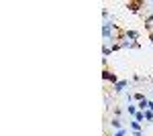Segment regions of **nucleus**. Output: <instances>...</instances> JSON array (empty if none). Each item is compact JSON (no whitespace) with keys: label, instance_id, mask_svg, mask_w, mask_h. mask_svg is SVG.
<instances>
[{"label":"nucleus","instance_id":"obj_12","mask_svg":"<svg viewBox=\"0 0 153 136\" xmlns=\"http://www.w3.org/2000/svg\"><path fill=\"white\" fill-rule=\"evenodd\" d=\"M110 136H127V128H123V130H117L114 134H110Z\"/></svg>","mask_w":153,"mask_h":136},{"label":"nucleus","instance_id":"obj_14","mask_svg":"<svg viewBox=\"0 0 153 136\" xmlns=\"http://www.w3.org/2000/svg\"><path fill=\"white\" fill-rule=\"evenodd\" d=\"M149 112H153V100H149V108H147Z\"/></svg>","mask_w":153,"mask_h":136},{"label":"nucleus","instance_id":"obj_15","mask_svg":"<svg viewBox=\"0 0 153 136\" xmlns=\"http://www.w3.org/2000/svg\"><path fill=\"white\" fill-rule=\"evenodd\" d=\"M133 136H145L143 132H133Z\"/></svg>","mask_w":153,"mask_h":136},{"label":"nucleus","instance_id":"obj_17","mask_svg":"<svg viewBox=\"0 0 153 136\" xmlns=\"http://www.w3.org/2000/svg\"><path fill=\"white\" fill-rule=\"evenodd\" d=\"M151 100H153V90H151Z\"/></svg>","mask_w":153,"mask_h":136},{"label":"nucleus","instance_id":"obj_11","mask_svg":"<svg viewBox=\"0 0 153 136\" xmlns=\"http://www.w3.org/2000/svg\"><path fill=\"white\" fill-rule=\"evenodd\" d=\"M135 120H137V122H143V120H145V114H143V112H137V114H135Z\"/></svg>","mask_w":153,"mask_h":136},{"label":"nucleus","instance_id":"obj_6","mask_svg":"<svg viewBox=\"0 0 153 136\" xmlns=\"http://www.w3.org/2000/svg\"><path fill=\"white\" fill-rule=\"evenodd\" d=\"M110 126H112L114 130H123V128H125V126H123V120H120V118H112V120H110Z\"/></svg>","mask_w":153,"mask_h":136},{"label":"nucleus","instance_id":"obj_13","mask_svg":"<svg viewBox=\"0 0 153 136\" xmlns=\"http://www.w3.org/2000/svg\"><path fill=\"white\" fill-rule=\"evenodd\" d=\"M110 51H112V49H110V47H108V45H104V49H102V53H104V55H108Z\"/></svg>","mask_w":153,"mask_h":136},{"label":"nucleus","instance_id":"obj_10","mask_svg":"<svg viewBox=\"0 0 153 136\" xmlns=\"http://www.w3.org/2000/svg\"><path fill=\"white\" fill-rule=\"evenodd\" d=\"M145 120H147V122H153V112H149V110H145Z\"/></svg>","mask_w":153,"mask_h":136},{"label":"nucleus","instance_id":"obj_7","mask_svg":"<svg viewBox=\"0 0 153 136\" xmlns=\"http://www.w3.org/2000/svg\"><path fill=\"white\" fill-rule=\"evenodd\" d=\"M125 37H127V39H131L133 43H137V39H139V33H137V31H125Z\"/></svg>","mask_w":153,"mask_h":136},{"label":"nucleus","instance_id":"obj_9","mask_svg":"<svg viewBox=\"0 0 153 136\" xmlns=\"http://www.w3.org/2000/svg\"><path fill=\"white\" fill-rule=\"evenodd\" d=\"M133 100H137V102H141V100H145V96H143L141 91H135V93H133Z\"/></svg>","mask_w":153,"mask_h":136},{"label":"nucleus","instance_id":"obj_1","mask_svg":"<svg viewBox=\"0 0 153 136\" xmlns=\"http://www.w3.org/2000/svg\"><path fill=\"white\" fill-rule=\"evenodd\" d=\"M117 29V24H112L110 21H104V24H102V37H104V41H112V31Z\"/></svg>","mask_w":153,"mask_h":136},{"label":"nucleus","instance_id":"obj_5","mask_svg":"<svg viewBox=\"0 0 153 136\" xmlns=\"http://www.w3.org/2000/svg\"><path fill=\"white\" fill-rule=\"evenodd\" d=\"M125 87H129V79H120L114 85V93H120V91H125Z\"/></svg>","mask_w":153,"mask_h":136},{"label":"nucleus","instance_id":"obj_16","mask_svg":"<svg viewBox=\"0 0 153 136\" xmlns=\"http://www.w3.org/2000/svg\"><path fill=\"white\" fill-rule=\"evenodd\" d=\"M149 41H151V45H153V31L149 33Z\"/></svg>","mask_w":153,"mask_h":136},{"label":"nucleus","instance_id":"obj_18","mask_svg":"<svg viewBox=\"0 0 153 136\" xmlns=\"http://www.w3.org/2000/svg\"><path fill=\"white\" fill-rule=\"evenodd\" d=\"M151 83H153V79H151Z\"/></svg>","mask_w":153,"mask_h":136},{"label":"nucleus","instance_id":"obj_2","mask_svg":"<svg viewBox=\"0 0 153 136\" xmlns=\"http://www.w3.org/2000/svg\"><path fill=\"white\" fill-rule=\"evenodd\" d=\"M102 79H104V81H110L112 85H117L118 81H120V79L117 77V75H114L112 71H108V69H104V71H102Z\"/></svg>","mask_w":153,"mask_h":136},{"label":"nucleus","instance_id":"obj_8","mask_svg":"<svg viewBox=\"0 0 153 136\" xmlns=\"http://www.w3.org/2000/svg\"><path fill=\"white\" fill-rule=\"evenodd\" d=\"M127 112H129L131 116H133V118H135V114L139 112V108H137V106H135V104H129V106H127Z\"/></svg>","mask_w":153,"mask_h":136},{"label":"nucleus","instance_id":"obj_4","mask_svg":"<svg viewBox=\"0 0 153 136\" xmlns=\"http://www.w3.org/2000/svg\"><path fill=\"white\" fill-rule=\"evenodd\" d=\"M145 6V2H141V0H137V2H127V8H131L133 12H139V8H143Z\"/></svg>","mask_w":153,"mask_h":136},{"label":"nucleus","instance_id":"obj_3","mask_svg":"<svg viewBox=\"0 0 153 136\" xmlns=\"http://www.w3.org/2000/svg\"><path fill=\"white\" fill-rule=\"evenodd\" d=\"M129 130H131V132H143V124H141V122H137V120L133 118L131 124H129Z\"/></svg>","mask_w":153,"mask_h":136}]
</instances>
